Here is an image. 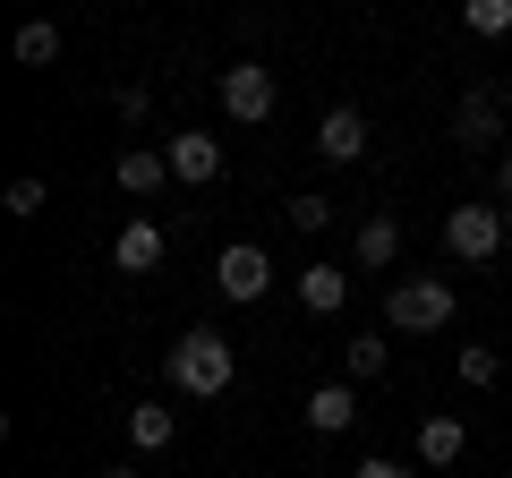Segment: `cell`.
I'll return each mask as SVG.
<instances>
[{"mask_svg":"<svg viewBox=\"0 0 512 478\" xmlns=\"http://www.w3.org/2000/svg\"><path fill=\"white\" fill-rule=\"evenodd\" d=\"M171 436H180V410L171 402H137L128 410V444H137V453H163Z\"/></svg>","mask_w":512,"mask_h":478,"instance_id":"obj_15","label":"cell"},{"mask_svg":"<svg viewBox=\"0 0 512 478\" xmlns=\"http://www.w3.org/2000/svg\"><path fill=\"white\" fill-rule=\"evenodd\" d=\"M461 26H470L478 43H504L512 35V0H461Z\"/></svg>","mask_w":512,"mask_h":478,"instance_id":"obj_17","label":"cell"},{"mask_svg":"<svg viewBox=\"0 0 512 478\" xmlns=\"http://www.w3.org/2000/svg\"><path fill=\"white\" fill-rule=\"evenodd\" d=\"M350 248H359V265H367V274H384V265L402 257V214H367Z\"/></svg>","mask_w":512,"mask_h":478,"instance_id":"obj_14","label":"cell"},{"mask_svg":"<svg viewBox=\"0 0 512 478\" xmlns=\"http://www.w3.org/2000/svg\"><path fill=\"white\" fill-rule=\"evenodd\" d=\"M453 137H461V146H478V154H487L495 137H504V94H495V86H470V94L453 103Z\"/></svg>","mask_w":512,"mask_h":478,"instance_id":"obj_7","label":"cell"},{"mask_svg":"<svg viewBox=\"0 0 512 478\" xmlns=\"http://www.w3.org/2000/svg\"><path fill=\"white\" fill-rule=\"evenodd\" d=\"M316 154H325V163H359L367 154V111H350V103H333L325 120H316V137H308Z\"/></svg>","mask_w":512,"mask_h":478,"instance_id":"obj_8","label":"cell"},{"mask_svg":"<svg viewBox=\"0 0 512 478\" xmlns=\"http://www.w3.org/2000/svg\"><path fill=\"white\" fill-rule=\"evenodd\" d=\"M111 265H120V274H154V265H163V231H154V222H120Z\"/></svg>","mask_w":512,"mask_h":478,"instance_id":"obj_13","label":"cell"},{"mask_svg":"<svg viewBox=\"0 0 512 478\" xmlns=\"http://www.w3.org/2000/svg\"><path fill=\"white\" fill-rule=\"evenodd\" d=\"M111 180H120L128 197H163V188H171V154H163V146H120Z\"/></svg>","mask_w":512,"mask_h":478,"instance_id":"obj_9","label":"cell"},{"mask_svg":"<svg viewBox=\"0 0 512 478\" xmlns=\"http://www.w3.org/2000/svg\"><path fill=\"white\" fill-rule=\"evenodd\" d=\"M350 478H410V470H402V461H384V453H367V461H359Z\"/></svg>","mask_w":512,"mask_h":478,"instance_id":"obj_23","label":"cell"},{"mask_svg":"<svg viewBox=\"0 0 512 478\" xmlns=\"http://www.w3.org/2000/svg\"><path fill=\"white\" fill-rule=\"evenodd\" d=\"M495 376H504V359H495L487 342H461V385H478V393H487Z\"/></svg>","mask_w":512,"mask_h":478,"instance_id":"obj_20","label":"cell"},{"mask_svg":"<svg viewBox=\"0 0 512 478\" xmlns=\"http://www.w3.org/2000/svg\"><path fill=\"white\" fill-rule=\"evenodd\" d=\"M103 478H137V470H103Z\"/></svg>","mask_w":512,"mask_h":478,"instance_id":"obj_25","label":"cell"},{"mask_svg":"<svg viewBox=\"0 0 512 478\" xmlns=\"http://www.w3.org/2000/svg\"><path fill=\"white\" fill-rule=\"evenodd\" d=\"M111 111H120V129H146L154 94H146V86H120V94H111Z\"/></svg>","mask_w":512,"mask_h":478,"instance_id":"obj_22","label":"cell"},{"mask_svg":"<svg viewBox=\"0 0 512 478\" xmlns=\"http://www.w3.org/2000/svg\"><path fill=\"white\" fill-rule=\"evenodd\" d=\"M163 154H171V180H180V188H205V180H222V137H205V129H180V137H163Z\"/></svg>","mask_w":512,"mask_h":478,"instance_id":"obj_6","label":"cell"},{"mask_svg":"<svg viewBox=\"0 0 512 478\" xmlns=\"http://www.w3.org/2000/svg\"><path fill=\"white\" fill-rule=\"evenodd\" d=\"M495 197L512 205V154H504V163H495Z\"/></svg>","mask_w":512,"mask_h":478,"instance_id":"obj_24","label":"cell"},{"mask_svg":"<svg viewBox=\"0 0 512 478\" xmlns=\"http://www.w3.org/2000/svg\"><path fill=\"white\" fill-rule=\"evenodd\" d=\"M9 52H18V69H52V60H60V26L52 18H26Z\"/></svg>","mask_w":512,"mask_h":478,"instance_id":"obj_16","label":"cell"},{"mask_svg":"<svg viewBox=\"0 0 512 478\" xmlns=\"http://www.w3.org/2000/svg\"><path fill=\"white\" fill-rule=\"evenodd\" d=\"M214 291L231 299V308H256V299L274 291V257H265L256 239H231V248L214 257Z\"/></svg>","mask_w":512,"mask_h":478,"instance_id":"obj_4","label":"cell"},{"mask_svg":"<svg viewBox=\"0 0 512 478\" xmlns=\"http://www.w3.org/2000/svg\"><path fill=\"white\" fill-rule=\"evenodd\" d=\"M453 316H461V299H453L444 274H410V282L384 291V325H393V333H444Z\"/></svg>","mask_w":512,"mask_h":478,"instance_id":"obj_2","label":"cell"},{"mask_svg":"<svg viewBox=\"0 0 512 478\" xmlns=\"http://www.w3.org/2000/svg\"><path fill=\"white\" fill-rule=\"evenodd\" d=\"M299 419H308L316 436H350V427H359V393H350V385H316Z\"/></svg>","mask_w":512,"mask_h":478,"instance_id":"obj_11","label":"cell"},{"mask_svg":"<svg viewBox=\"0 0 512 478\" xmlns=\"http://www.w3.org/2000/svg\"><path fill=\"white\" fill-rule=\"evenodd\" d=\"M342 299H350V274H342V265H325V257L299 265V308H308V316H333Z\"/></svg>","mask_w":512,"mask_h":478,"instance_id":"obj_12","label":"cell"},{"mask_svg":"<svg viewBox=\"0 0 512 478\" xmlns=\"http://www.w3.org/2000/svg\"><path fill=\"white\" fill-rule=\"evenodd\" d=\"M274 103H282V86H274V69H265V60H231V69H222V111H231L239 129H265V120H274Z\"/></svg>","mask_w":512,"mask_h":478,"instance_id":"obj_3","label":"cell"},{"mask_svg":"<svg viewBox=\"0 0 512 478\" xmlns=\"http://www.w3.org/2000/svg\"><path fill=\"white\" fill-rule=\"evenodd\" d=\"M444 248H453L461 265H487L495 248H504V205H453V214H444Z\"/></svg>","mask_w":512,"mask_h":478,"instance_id":"obj_5","label":"cell"},{"mask_svg":"<svg viewBox=\"0 0 512 478\" xmlns=\"http://www.w3.org/2000/svg\"><path fill=\"white\" fill-rule=\"evenodd\" d=\"M163 376H171V393H188V402H214V393H231V376H239V350H231V333H214V325H188L180 342L163 350Z\"/></svg>","mask_w":512,"mask_h":478,"instance_id":"obj_1","label":"cell"},{"mask_svg":"<svg viewBox=\"0 0 512 478\" xmlns=\"http://www.w3.org/2000/svg\"><path fill=\"white\" fill-rule=\"evenodd\" d=\"M342 359H350V376L367 385V376H384V368H393V342H384V333H359V342H350Z\"/></svg>","mask_w":512,"mask_h":478,"instance_id":"obj_18","label":"cell"},{"mask_svg":"<svg viewBox=\"0 0 512 478\" xmlns=\"http://www.w3.org/2000/svg\"><path fill=\"white\" fill-rule=\"evenodd\" d=\"M0 205H9V222H35L43 205H52V188H43V180H9V197H0Z\"/></svg>","mask_w":512,"mask_h":478,"instance_id":"obj_21","label":"cell"},{"mask_svg":"<svg viewBox=\"0 0 512 478\" xmlns=\"http://www.w3.org/2000/svg\"><path fill=\"white\" fill-rule=\"evenodd\" d=\"M282 222H291L299 239H316V231L333 222V197H282Z\"/></svg>","mask_w":512,"mask_h":478,"instance_id":"obj_19","label":"cell"},{"mask_svg":"<svg viewBox=\"0 0 512 478\" xmlns=\"http://www.w3.org/2000/svg\"><path fill=\"white\" fill-rule=\"evenodd\" d=\"M461 444H470L461 410H427V419H419V461H427V470H453V461H461Z\"/></svg>","mask_w":512,"mask_h":478,"instance_id":"obj_10","label":"cell"}]
</instances>
